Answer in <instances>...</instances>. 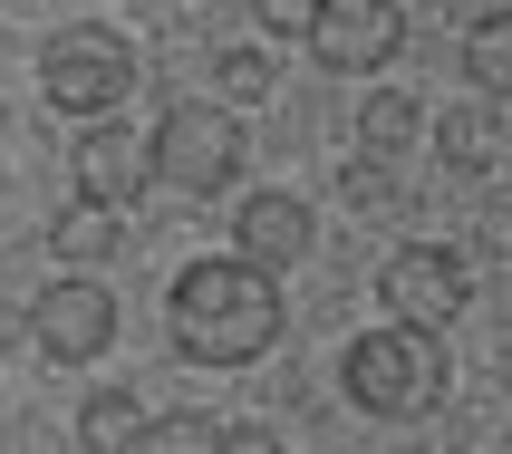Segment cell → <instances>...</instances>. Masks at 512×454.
<instances>
[{
  "mask_svg": "<svg viewBox=\"0 0 512 454\" xmlns=\"http://www.w3.org/2000/svg\"><path fill=\"white\" fill-rule=\"evenodd\" d=\"M165 319H174V348L194 368H252L261 348L281 339V290L261 261H184L165 290Z\"/></svg>",
  "mask_w": 512,
  "mask_h": 454,
  "instance_id": "6da1fadb",
  "label": "cell"
},
{
  "mask_svg": "<svg viewBox=\"0 0 512 454\" xmlns=\"http://www.w3.org/2000/svg\"><path fill=\"white\" fill-rule=\"evenodd\" d=\"M339 377H348V406H358V416L406 426V416H435V397H445V348H435V329H416V319H387L368 339H348Z\"/></svg>",
  "mask_w": 512,
  "mask_h": 454,
  "instance_id": "7a4b0ae2",
  "label": "cell"
},
{
  "mask_svg": "<svg viewBox=\"0 0 512 454\" xmlns=\"http://www.w3.org/2000/svg\"><path fill=\"white\" fill-rule=\"evenodd\" d=\"M126 87H136V49L107 20H78V29H49L39 39V97L58 116H116Z\"/></svg>",
  "mask_w": 512,
  "mask_h": 454,
  "instance_id": "3957f363",
  "label": "cell"
},
{
  "mask_svg": "<svg viewBox=\"0 0 512 454\" xmlns=\"http://www.w3.org/2000/svg\"><path fill=\"white\" fill-rule=\"evenodd\" d=\"M145 145H155V174H165L174 194H232V174L252 165V145H242V116H232V107H203V97L165 107Z\"/></svg>",
  "mask_w": 512,
  "mask_h": 454,
  "instance_id": "277c9868",
  "label": "cell"
},
{
  "mask_svg": "<svg viewBox=\"0 0 512 454\" xmlns=\"http://www.w3.org/2000/svg\"><path fill=\"white\" fill-rule=\"evenodd\" d=\"M29 339H39V358H58V368H78V358H97V348L116 339V300L97 271H68V281H49L39 300H29Z\"/></svg>",
  "mask_w": 512,
  "mask_h": 454,
  "instance_id": "5b68a950",
  "label": "cell"
},
{
  "mask_svg": "<svg viewBox=\"0 0 512 454\" xmlns=\"http://www.w3.org/2000/svg\"><path fill=\"white\" fill-rule=\"evenodd\" d=\"M377 300H387V319H416V329L464 319V252H445V242H397L387 271H377Z\"/></svg>",
  "mask_w": 512,
  "mask_h": 454,
  "instance_id": "8992f818",
  "label": "cell"
},
{
  "mask_svg": "<svg viewBox=\"0 0 512 454\" xmlns=\"http://www.w3.org/2000/svg\"><path fill=\"white\" fill-rule=\"evenodd\" d=\"M397 39H406V10L397 0H319L310 10V58L319 68H387L397 58Z\"/></svg>",
  "mask_w": 512,
  "mask_h": 454,
  "instance_id": "52a82bcc",
  "label": "cell"
},
{
  "mask_svg": "<svg viewBox=\"0 0 512 454\" xmlns=\"http://www.w3.org/2000/svg\"><path fill=\"white\" fill-rule=\"evenodd\" d=\"M145 184H155V145H145L136 126H116V116H87V136H78V194L87 203H136Z\"/></svg>",
  "mask_w": 512,
  "mask_h": 454,
  "instance_id": "ba28073f",
  "label": "cell"
},
{
  "mask_svg": "<svg viewBox=\"0 0 512 454\" xmlns=\"http://www.w3.org/2000/svg\"><path fill=\"white\" fill-rule=\"evenodd\" d=\"M310 203L300 194H242V213H232V252L261 261V271H290V261H310Z\"/></svg>",
  "mask_w": 512,
  "mask_h": 454,
  "instance_id": "9c48e42d",
  "label": "cell"
},
{
  "mask_svg": "<svg viewBox=\"0 0 512 454\" xmlns=\"http://www.w3.org/2000/svg\"><path fill=\"white\" fill-rule=\"evenodd\" d=\"M435 145H445V165H455V174H493V165L512 155L503 97H484V87H474V97H455V107L435 116Z\"/></svg>",
  "mask_w": 512,
  "mask_h": 454,
  "instance_id": "30bf717a",
  "label": "cell"
},
{
  "mask_svg": "<svg viewBox=\"0 0 512 454\" xmlns=\"http://www.w3.org/2000/svg\"><path fill=\"white\" fill-rule=\"evenodd\" d=\"M116 242H126V232H116V203H68V213L49 223V252L68 261V271H97Z\"/></svg>",
  "mask_w": 512,
  "mask_h": 454,
  "instance_id": "8fae6325",
  "label": "cell"
},
{
  "mask_svg": "<svg viewBox=\"0 0 512 454\" xmlns=\"http://www.w3.org/2000/svg\"><path fill=\"white\" fill-rule=\"evenodd\" d=\"M145 435H155V416H145L136 387H107V397H87V406H78V445H97V454L145 445Z\"/></svg>",
  "mask_w": 512,
  "mask_h": 454,
  "instance_id": "7c38bea8",
  "label": "cell"
},
{
  "mask_svg": "<svg viewBox=\"0 0 512 454\" xmlns=\"http://www.w3.org/2000/svg\"><path fill=\"white\" fill-rule=\"evenodd\" d=\"M416 126H426V107H416L406 87H368V107H358V145H368V155L397 165L406 145H416Z\"/></svg>",
  "mask_w": 512,
  "mask_h": 454,
  "instance_id": "4fadbf2b",
  "label": "cell"
},
{
  "mask_svg": "<svg viewBox=\"0 0 512 454\" xmlns=\"http://www.w3.org/2000/svg\"><path fill=\"white\" fill-rule=\"evenodd\" d=\"M464 78L484 87V97H503V107H512V10H503V20H474V29H464Z\"/></svg>",
  "mask_w": 512,
  "mask_h": 454,
  "instance_id": "5bb4252c",
  "label": "cell"
},
{
  "mask_svg": "<svg viewBox=\"0 0 512 454\" xmlns=\"http://www.w3.org/2000/svg\"><path fill=\"white\" fill-rule=\"evenodd\" d=\"M155 445H174V454H203V445L261 454V445H271V426H242V416H165V426H155Z\"/></svg>",
  "mask_w": 512,
  "mask_h": 454,
  "instance_id": "9a60e30c",
  "label": "cell"
},
{
  "mask_svg": "<svg viewBox=\"0 0 512 454\" xmlns=\"http://www.w3.org/2000/svg\"><path fill=\"white\" fill-rule=\"evenodd\" d=\"M223 87H232V107L271 97V58H261V49H223Z\"/></svg>",
  "mask_w": 512,
  "mask_h": 454,
  "instance_id": "2e32d148",
  "label": "cell"
},
{
  "mask_svg": "<svg viewBox=\"0 0 512 454\" xmlns=\"http://www.w3.org/2000/svg\"><path fill=\"white\" fill-rule=\"evenodd\" d=\"M310 10L319 0H252V20L271 29V39H310Z\"/></svg>",
  "mask_w": 512,
  "mask_h": 454,
  "instance_id": "e0dca14e",
  "label": "cell"
},
{
  "mask_svg": "<svg viewBox=\"0 0 512 454\" xmlns=\"http://www.w3.org/2000/svg\"><path fill=\"white\" fill-rule=\"evenodd\" d=\"M348 203H358V213H387V203H397V174H377V165H348Z\"/></svg>",
  "mask_w": 512,
  "mask_h": 454,
  "instance_id": "ac0fdd59",
  "label": "cell"
},
{
  "mask_svg": "<svg viewBox=\"0 0 512 454\" xmlns=\"http://www.w3.org/2000/svg\"><path fill=\"white\" fill-rule=\"evenodd\" d=\"M445 10H455V29H474V20H503L512 0H445Z\"/></svg>",
  "mask_w": 512,
  "mask_h": 454,
  "instance_id": "d6986e66",
  "label": "cell"
},
{
  "mask_svg": "<svg viewBox=\"0 0 512 454\" xmlns=\"http://www.w3.org/2000/svg\"><path fill=\"white\" fill-rule=\"evenodd\" d=\"M0 184H10V174H0Z\"/></svg>",
  "mask_w": 512,
  "mask_h": 454,
  "instance_id": "ffe728a7",
  "label": "cell"
}]
</instances>
